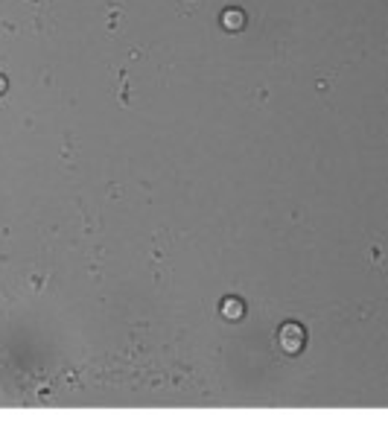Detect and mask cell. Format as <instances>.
I'll use <instances>...</instances> for the list:
<instances>
[{"label":"cell","mask_w":388,"mask_h":429,"mask_svg":"<svg viewBox=\"0 0 388 429\" xmlns=\"http://www.w3.org/2000/svg\"><path fill=\"white\" fill-rule=\"evenodd\" d=\"M304 327L295 324V322H286L281 327V333H277V345H281L283 353H289V357H295V353L304 348Z\"/></svg>","instance_id":"1"},{"label":"cell","mask_w":388,"mask_h":429,"mask_svg":"<svg viewBox=\"0 0 388 429\" xmlns=\"http://www.w3.org/2000/svg\"><path fill=\"white\" fill-rule=\"evenodd\" d=\"M242 315H246V304H242L239 298H225L222 301V318H228V322H239Z\"/></svg>","instance_id":"3"},{"label":"cell","mask_w":388,"mask_h":429,"mask_svg":"<svg viewBox=\"0 0 388 429\" xmlns=\"http://www.w3.org/2000/svg\"><path fill=\"white\" fill-rule=\"evenodd\" d=\"M3 94H6V76L0 73V96H3Z\"/></svg>","instance_id":"4"},{"label":"cell","mask_w":388,"mask_h":429,"mask_svg":"<svg viewBox=\"0 0 388 429\" xmlns=\"http://www.w3.org/2000/svg\"><path fill=\"white\" fill-rule=\"evenodd\" d=\"M222 27L228 30V32H239L242 27H246V12L242 9H225L222 12Z\"/></svg>","instance_id":"2"}]
</instances>
